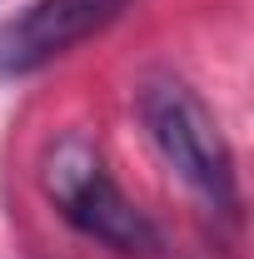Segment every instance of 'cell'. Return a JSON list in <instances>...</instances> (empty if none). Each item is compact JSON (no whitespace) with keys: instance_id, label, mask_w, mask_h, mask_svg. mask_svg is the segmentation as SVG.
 <instances>
[{"instance_id":"obj_1","label":"cell","mask_w":254,"mask_h":259,"mask_svg":"<svg viewBox=\"0 0 254 259\" xmlns=\"http://www.w3.org/2000/svg\"><path fill=\"white\" fill-rule=\"evenodd\" d=\"M140 120L155 140L159 160L170 164L194 194H204L215 209H234L239 180H234V155L224 140L220 120L209 105L175 75H150L140 85Z\"/></svg>"},{"instance_id":"obj_2","label":"cell","mask_w":254,"mask_h":259,"mask_svg":"<svg viewBox=\"0 0 254 259\" xmlns=\"http://www.w3.org/2000/svg\"><path fill=\"white\" fill-rule=\"evenodd\" d=\"M40 185L50 194V204L60 209L80 234L100 239L105 249L120 254H150L159 244L155 225L125 199V190L110 180V169L100 160V150L80 135H65L45 150L40 164Z\"/></svg>"},{"instance_id":"obj_3","label":"cell","mask_w":254,"mask_h":259,"mask_svg":"<svg viewBox=\"0 0 254 259\" xmlns=\"http://www.w3.org/2000/svg\"><path fill=\"white\" fill-rule=\"evenodd\" d=\"M130 0H35L0 30V75H30L70 55L80 40L110 30Z\"/></svg>"}]
</instances>
